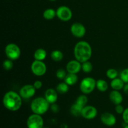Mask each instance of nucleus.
<instances>
[{
	"label": "nucleus",
	"instance_id": "32",
	"mask_svg": "<svg viewBox=\"0 0 128 128\" xmlns=\"http://www.w3.org/2000/svg\"><path fill=\"white\" fill-rule=\"evenodd\" d=\"M42 82L40 81H36L34 82L33 86H34V88H36V90H40L41 87H42Z\"/></svg>",
	"mask_w": 128,
	"mask_h": 128
},
{
	"label": "nucleus",
	"instance_id": "11",
	"mask_svg": "<svg viewBox=\"0 0 128 128\" xmlns=\"http://www.w3.org/2000/svg\"><path fill=\"white\" fill-rule=\"evenodd\" d=\"M98 111L95 107L92 106H85L82 108L81 116L86 120H92L97 116Z\"/></svg>",
	"mask_w": 128,
	"mask_h": 128
},
{
	"label": "nucleus",
	"instance_id": "13",
	"mask_svg": "<svg viewBox=\"0 0 128 128\" xmlns=\"http://www.w3.org/2000/svg\"><path fill=\"white\" fill-rule=\"evenodd\" d=\"M81 62L78 60H72L66 65V70L69 73L77 74L81 69Z\"/></svg>",
	"mask_w": 128,
	"mask_h": 128
},
{
	"label": "nucleus",
	"instance_id": "1",
	"mask_svg": "<svg viewBox=\"0 0 128 128\" xmlns=\"http://www.w3.org/2000/svg\"><path fill=\"white\" fill-rule=\"evenodd\" d=\"M74 54L76 60L80 62L87 61L91 58L92 55V49L90 44L86 41H79L75 45Z\"/></svg>",
	"mask_w": 128,
	"mask_h": 128
},
{
	"label": "nucleus",
	"instance_id": "14",
	"mask_svg": "<svg viewBox=\"0 0 128 128\" xmlns=\"http://www.w3.org/2000/svg\"><path fill=\"white\" fill-rule=\"evenodd\" d=\"M45 98L50 104H53L56 102L58 100V94L56 90L54 89H48L45 92Z\"/></svg>",
	"mask_w": 128,
	"mask_h": 128
},
{
	"label": "nucleus",
	"instance_id": "28",
	"mask_svg": "<svg viewBox=\"0 0 128 128\" xmlns=\"http://www.w3.org/2000/svg\"><path fill=\"white\" fill-rule=\"evenodd\" d=\"M56 75V77H57L58 79H60V80H64V78H66L67 74H66L65 70H64L63 69L61 68V69H59L58 70H57Z\"/></svg>",
	"mask_w": 128,
	"mask_h": 128
},
{
	"label": "nucleus",
	"instance_id": "2",
	"mask_svg": "<svg viewBox=\"0 0 128 128\" xmlns=\"http://www.w3.org/2000/svg\"><path fill=\"white\" fill-rule=\"evenodd\" d=\"M2 103L7 110L11 111H18L22 105L21 96L14 91H8L4 96Z\"/></svg>",
	"mask_w": 128,
	"mask_h": 128
},
{
	"label": "nucleus",
	"instance_id": "23",
	"mask_svg": "<svg viewBox=\"0 0 128 128\" xmlns=\"http://www.w3.org/2000/svg\"><path fill=\"white\" fill-rule=\"evenodd\" d=\"M51 57L53 61L58 62V61H61L63 58V54L61 51L59 50H54L52 51L51 54Z\"/></svg>",
	"mask_w": 128,
	"mask_h": 128
},
{
	"label": "nucleus",
	"instance_id": "34",
	"mask_svg": "<svg viewBox=\"0 0 128 128\" xmlns=\"http://www.w3.org/2000/svg\"><path fill=\"white\" fill-rule=\"evenodd\" d=\"M123 91L125 92V94H128V83H126V84H124L123 88Z\"/></svg>",
	"mask_w": 128,
	"mask_h": 128
},
{
	"label": "nucleus",
	"instance_id": "29",
	"mask_svg": "<svg viewBox=\"0 0 128 128\" xmlns=\"http://www.w3.org/2000/svg\"><path fill=\"white\" fill-rule=\"evenodd\" d=\"M120 78L125 82L128 83V68L125 69L121 72V78Z\"/></svg>",
	"mask_w": 128,
	"mask_h": 128
},
{
	"label": "nucleus",
	"instance_id": "5",
	"mask_svg": "<svg viewBox=\"0 0 128 128\" xmlns=\"http://www.w3.org/2000/svg\"><path fill=\"white\" fill-rule=\"evenodd\" d=\"M5 53L8 59L18 60L21 56V50L19 46L14 43L8 44L5 48Z\"/></svg>",
	"mask_w": 128,
	"mask_h": 128
},
{
	"label": "nucleus",
	"instance_id": "35",
	"mask_svg": "<svg viewBox=\"0 0 128 128\" xmlns=\"http://www.w3.org/2000/svg\"><path fill=\"white\" fill-rule=\"evenodd\" d=\"M124 128H128V124L127 125V126H125V127Z\"/></svg>",
	"mask_w": 128,
	"mask_h": 128
},
{
	"label": "nucleus",
	"instance_id": "21",
	"mask_svg": "<svg viewBox=\"0 0 128 128\" xmlns=\"http://www.w3.org/2000/svg\"><path fill=\"white\" fill-rule=\"evenodd\" d=\"M56 16V11L52 8H49L45 10L43 12L44 18L47 20H52Z\"/></svg>",
	"mask_w": 128,
	"mask_h": 128
},
{
	"label": "nucleus",
	"instance_id": "16",
	"mask_svg": "<svg viewBox=\"0 0 128 128\" xmlns=\"http://www.w3.org/2000/svg\"><path fill=\"white\" fill-rule=\"evenodd\" d=\"M125 82L121 78H115L112 80L111 82V86L114 90L119 91L123 89Z\"/></svg>",
	"mask_w": 128,
	"mask_h": 128
},
{
	"label": "nucleus",
	"instance_id": "22",
	"mask_svg": "<svg viewBox=\"0 0 128 128\" xmlns=\"http://www.w3.org/2000/svg\"><path fill=\"white\" fill-rule=\"evenodd\" d=\"M69 91V85L66 82H61L59 83L56 86V91L60 94H63L66 93Z\"/></svg>",
	"mask_w": 128,
	"mask_h": 128
},
{
	"label": "nucleus",
	"instance_id": "12",
	"mask_svg": "<svg viewBox=\"0 0 128 128\" xmlns=\"http://www.w3.org/2000/svg\"><path fill=\"white\" fill-rule=\"evenodd\" d=\"M101 120L104 124L108 126H112L116 124V118L112 114L104 112L101 116Z\"/></svg>",
	"mask_w": 128,
	"mask_h": 128
},
{
	"label": "nucleus",
	"instance_id": "9",
	"mask_svg": "<svg viewBox=\"0 0 128 128\" xmlns=\"http://www.w3.org/2000/svg\"><path fill=\"white\" fill-rule=\"evenodd\" d=\"M36 92V88L33 85L27 84L22 86L20 91V94L22 98L29 99L32 98Z\"/></svg>",
	"mask_w": 128,
	"mask_h": 128
},
{
	"label": "nucleus",
	"instance_id": "36",
	"mask_svg": "<svg viewBox=\"0 0 128 128\" xmlns=\"http://www.w3.org/2000/svg\"><path fill=\"white\" fill-rule=\"evenodd\" d=\"M50 1H56V0H50Z\"/></svg>",
	"mask_w": 128,
	"mask_h": 128
},
{
	"label": "nucleus",
	"instance_id": "18",
	"mask_svg": "<svg viewBox=\"0 0 128 128\" xmlns=\"http://www.w3.org/2000/svg\"><path fill=\"white\" fill-rule=\"evenodd\" d=\"M46 51L42 48H39L35 51L34 53V58L35 60H38V61H43L46 57Z\"/></svg>",
	"mask_w": 128,
	"mask_h": 128
},
{
	"label": "nucleus",
	"instance_id": "7",
	"mask_svg": "<svg viewBox=\"0 0 128 128\" xmlns=\"http://www.w3.org/2000/svg\"><path fill=\"white\" fill-rule=\"evenodd\" d=\"M31 68L32 73L37 76H43L45 74L47 70L46 64L42 62V61L38 60H35L32 62Z\"/></svg>",
	"mask_w": 128,
	"mask_h": 128
},
{
	"label": "nucleus",
	"instance_id": "26",
	"mask_svg": "<svg viewBox=\"0 0 128 128\" xmlns=\"http://www.w3.org/2000/svg\"><path fill=\"white\" fill-rule=\"evenodd\" d=\"M108 78L111 80H114L118 76V71L115 69H109L106 72Z\"/></svg>",
	"mask_w": 128,
	"mask_h": 128
},
{
	"label": "nucleus",
	"instance_id": "8",
	"mask_svg": "<svg viewBox=\"0 0 128 128\" xmlns=\"http://www.w3.org/2000/svg\"><path fill=\"white\" fill-rule=\"evenodd\" d=\"M56 16L61 21H68L72 18V13L70 8L67 6H62L56 10Z\"/></svg>",
	"mask_w": 128,
	"mask_h": 128
},
{
	"label": "nucleus",
	"instance_id": "19",
	"mask_svg": "<svg viewBox=\"0 0 128 128\" xmlns=\"http://www.w3.org/2000/svg\"><path fill=\"white\" fill-rule=\"evenodd\" d=\"M83 108L84 107H82L81 106L79 105L78 104L75 102L74 104H73L71 106L70 111H71V114L73 116L78 117V116H80V115H81V112H82V110Z\"/></svg>",
	"mask_w": 128,
	"mask_h": 128
},
{
	"label": "nucleus",
	"instance_id": "3",
	"mask_svg": "<svg viewBox=\"0 0 128 128\" xmlns=\"http://www.w3.org/2000/svg\"><path fill=\"white\" fill-rule=\"evenodd\" d=\"M50 108V103L45 98H36L31 102V109L33 113L42 115L46 112Z\"/></svg>",
	"mask_w": 128,
	"mask_h": 128
},
{
	"label": "nucleus",
	"instance_id": "25",
	"mask_svg": "<svg viewBox=\"0 0 128 128\" xmlns=\"http://www.w3.org/2000/svg\"><path fill=\"white\" fill-rule=\"evenodd\" d=\"M81 69L84 72H90L92 70V65L90 61H87L82 62L81 65Z\"/></svg>",
	"mask_w": 128,
	"mask_h": 128
},
{
	"label": "nucleus",
	"instance_id": "37",
	"mask_svg": "<svg viewBox=\"0 0 128 128\" xmlns=\"http://www.w3.org/2000/svg\"></svg>",
	"mask_w": 128,
	"mask_h": 128
},
{
	"label": "nucleus",
	"instance_id": "20",
	"mask_svg": "<svg viewBox=\"0 0 128 128\" xmlns=\"http://www.w3.org/2000/svg\"><path fill=\"white\" fill-rule=\"evenodd\" d=\"M96 88L99 91L104 92L108 89V84L103 80H99L96 81Z\"/></svg>",
	"mask_w": 128,
	"mask_h": 128
},
{
	"label": "nucleus",
	"instance_id": "17",
	"mask_svg": "<svg viewBox=\"0 0 128 128\" xmlns=\"http://www.w3.org/2000/svg\"><path fill=\"white\" fill-rule=\"evenodd\" d=\"M78 78L76 74L73 73H69L67 74L66 78H64V82L69 86H72L78 82Z\"/></svg>",
	"mask_w": 128,
	"mask_h": 128
},
{
	"label": "nucleus",
	"instance_id": "24",
	"mask_svg": "<svg viewBox=\"0 0 128 128\" xmlns=\"http://www.w3.org/2000/svg\"><path fill=\"white\" fill-rule=\"evenodd\" d=\"M76 103L78 104L79 105L81 106L82 107H84L88 103V98L85 95H80L78 96L76 101Z\"/></svg>",
	"mask_w": 128,
	"mask_h": 128
},
{
	"label": "nucleus",
	"instance_id": "31",
	"mask_svg": "<svg viewBox=\"0 0 128 128\" xmlns=\"http://www.w3.org/2000/svg\"><path fill=\"white\" fill-rule=\"evenodd\" d=\"M122 118H123L124 121L128 124V108L125 109L122 113Z\"/></svg>",
	"mask_w": 128,
	"mask_h": 128
},
{
	"label": "nucleus",
	"instance_id": "30",
	"mask_svg": "<svg viewBox=\"0 0 128 128\" xmlns=\"http://www.w3.org/2000/svg\"><path fill=\"white\" fill-rule=\"evenodd\" d=\"M115 110H116V112H117L118 114H122L123 113L124 111L123 106H121V104H120L116 105V108H115Z\"/></svg>",
	"mask_w": 128,
	"mask_h": 128
},
{
	"label": "nucleus",
	"instance_id": "6",
	"mask_svg": "<svg viewBox=\"0 0 128 128\" xmlns=\"http://www.w3.org/2000/svg\"><path fill=\"white\" fill-rule=\"evenodd\" d=\"M43 124V120L40 114L34 113L28 118L27 126L28 128H42Z\"/></svg>",
	"mask_w": 128,
	"mask_h": 128
},
{
	"label": "nucleus",
	"instance_id": "27",
	"mask_svg": "<svg viewBox=\"0 0 128 128\" xmlns=\"http://www.w3.org/2000/svg\"><path fill=\"white\" fill-rule=\"evenodd\" d=\"M2 66H3V68L6 71H10L13 67V63H12V61L11 60H6L5 61H4L3 63H2Z\"/></svg>",
	"mask_w": 128,
	"mask_h": 128
},
{
	"label": "nucleus",
	"instance_id": "15",
	"mask_svg": "<svg viewBox=\"0 0 128 128\" xmlns=\"http://www.w3.org/2000/svg\"><path fill=\"white\" fill-rule=\"evenodd\" d=\"M110 99L111 102L114 104L115 105L120 104L123 100L122 94L118 91H116V90H114L110 93Z\"/></svg>",
	"mask_w": 128,
	"mask_h": 128
},
{
	"label": "nucleus",
	"instance_id": "33",
	"mask_svg": "<svg viewBox=\"0 0 128 128\" xmlns=\"http://www.w3.org/2000/svg\"><path fill=\"white\" fill-rule=\"evenodd\" d=\"M51 110H52V112H58L59 111V106H58L56 104L53 103V104H51Z\"/></svg>",
	"mask_w": 128,
	"mask_h": 128
},
{
	"label": "nucleus",
	"instance_id": "4",
	"mask_svg": "<svg viewBox=\"0 0 128 128\" xmlns=\"http://www.w3.org/2000/svg\"><path fill=\"white\" fill-rule=\"evenodd\" d=\"M96 87V81L92 78L87 77L84 78L80 84V90L84 94H90Z\"/></svg>",
	"mask_w": 128,
	"mask_h": 128
},
{
	"label": "nucleus",
	"instance_id": "10",
	"mask_svg": "<svg viewBox=\"0 0 128 128\" xmlns=\"http://www.w3.org/2000/svg\"><path fill=\"white\" fill-rule=\"evenodd\" d=\"M71 32L75 37L82 38L86 34V28L81 23L75 22L71 26Z\"/></svg>",
	"mask_w": 128,
	"mask_h": 128
}]
</instances>
